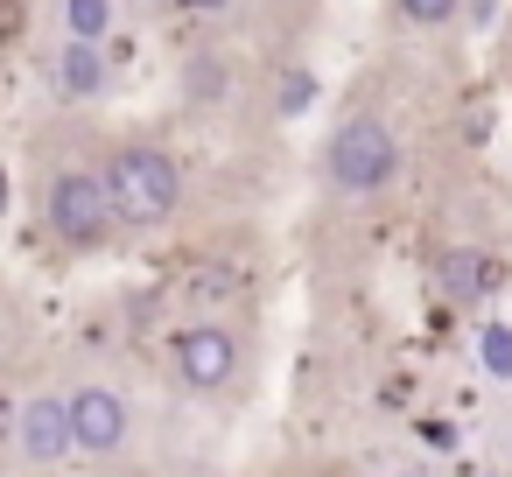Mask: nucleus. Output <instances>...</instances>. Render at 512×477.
Segmentation results:
<instances>
[{"label": "nucleus", "instance_id": "f257e3e1", "mask_svg": "<svg viewBox=\"0 0 512 477\" xmlns=\"http://www.w3.org/2000/svg\"><path fill=\"white\" fill-rule=\"evenodd\" d=\"M99 176H106V197H113V218L120 232H169L190 204V162L155 141V134H127L99 155Z\"/></svg>", "mask_w": 512, "mask_h": 477}, {"label": "nucleus", "instance_id": "f03ea898", "mask_svg": "<svg viewBox=\"0 0 512 477\" xmlns=\"http://www.w3.org/2000/svg\"><path fill=\"white\" fill-rule=\"evenodd\" d=\"M407 176V134L400 120H386L379 106H351L330 134H323V183L344 204H372Z\"/></svg>", "mask_w": 512, "mask_h": 477}, {"label": "nucleus", "instance_id": "7ed1b4c3", "mask_svg": "<svg viewBox=\"0 0 512 477\" xmlns=\"http://www.w3.org/2000/svg\"><path fill=\"white\" fill-rule=\"evenodd\" d=\"M36 225L50 246L64 253H99L120 239V218H113V197H106V176L99 162H50L43 183H36Z\"/></svg>", "mask_w": 512, "mask_h": 477}, {"label": "nucleus", "instance_id": "20e7f679", "mask_svg": "<svg viewBox=\"0 0 512 477\" xmlns=\"http://www.w3.org/2000/svg\"><path fill=\"white\" fill-rule=\"evenodd\" d=\"M169 365H176V386L190 400H232L246 386V330H239V316H190L169 337Z\"/></svg>", "mask_w": 512, "mask_h": 477}, {"label": "nucleus", "instance_id": "39448f33", "mask_svg": "<svg viewBox=\"0 0 512 477\" xmlns=\"http://www.w3.org/2000/svg\"><path fill=\"white\" fill-rule=\"evenodd\" d=\"M64 400H71V442H78V456L120 463L134 449V400H127V386L78 379V386H64Z\"/></svg>", "mask_w": 512, "mask_h": 477}, {"label": "nucleus", "instance_id": "423d86ee", "mask_svg": "<svg viewBox=\"0 0 512 477\" xmlns=\"http://www.w3.org/2000/svg\"><path fill=\"white\" fill-rule=\"evenodd\" d=\"M71 456H78V442H71V400L57 386L29 393L15 407V463L22 470H64Z\"/></svg>", "mask_w": 512, "mask_h": 477}, {"label": "nucleus", "instance_id": "0eeeda50", "mask_svg": "<svg viewBox=\"0 0 512 477\" xmlns=\"http://www.w3.org/2000/svg\"><path fill=\"white\" fill-rule=\"evenodd\" d=\"M505 281H512L505 253H491V246H477V239H456V246L435 253V295H442L449 309H484V302H498Z\"/></svg>", "mask_w": 512, "mask_h": 477}, {"label": "nucleus", "instance_id": "6e6552de", "mask_svg": "<svg viewBox=\"0 0 512 477\" xmlns=\"http://www.w3.org/2000/svg\"><path fill=\"white\" fill-rule=\"evenodd\" d=\"M43 78L57 92V106H99L113 92V50L106 43H71L57 36L50 57H43Z\"/></svg>", "mask_w": 512, "mask_h": 477}, {"label": "nucleus", "instance_id": "1a4fd4ad", "mask_svg": "<svg viewBox=\"0 0 512 477\" xmlns=\"http://www.w3.org/2000/svg\"><path fill=\"white\" fill-rule=\"evenodd\" d=\"M176 92H183V106L190 113H232V99H239V64H232V50H218V43H190L183 50V64H176Z\"/></svg>", "mask_w": 512, "mask_h": 477}, {"label": "nucleus", "instance_id": "9d476101", "mask_svg": "<svg viewBox=\"0 0 512 477\" xmlns=\"http://www.w3.org/2000/svg\"><path fill=\"white\" fill-rule=\"evenodd\" d=\"M120 22H127L120 0H57V36L71 43H113Z\"/></svg>", "mask_w": 512, "mask_h": 477}, {"label": "nucleus", "instance_id": "9b49d317", "mask_svg": "<svg viewBox=\"0 0 512 477\" xmlns=\"http://www.w3.org/2000/svg\"><path fill=\"white\" fill-rule=\"evenodd\" d=\"M477 365H484V379L512 386V323L505 316H484L477 323Z\"/></svg>", "mask_w": 512, "mask_h": 477}, {"label": "nucleus", "instance_id": "f8f14e48", "mask_svg": "<svg viewBox=\"0 0 512 477\" xmlns=\"http://www.w3.org/2000/svg\"><path fill=\"white\" fill-rule=\"evenodd\" d=\"M386 15L400 22V29H449L456 15H463V0H386Z\"/></svg>", "mask_w": 512, "mask_h": 477}, {"label": "nucleus", "instance_id": "ddd939ff", "mask_svg": "<svg viewBox=\"0 0 512 477\" xmlns=\"http://www.w3.org/2000/svg\"><path fill=\"white\" fill-rule=\"evenodd\" d=\"M309 106H316V78H309V71H288V85L274 78V113H281V120H302Z\"/></svg>", "mask_w": 512, "mask_h": 477}, {"label": "nucleus", "instance_id": "4468645a", "mask_svg": "<svg viewBox=\"0 0 512 477\" xmlns=\"http://www.w3.org/2000/svg\"><path fill=\"white\" fill-rule=\"evenodd\" d=\"M176 8H183V0H120V15H127V22H169Z\"/></svg>", "mask_w": 512, "mask_h": 477}, {"label": "nucleus", "instance_id": "2eb2a0df", "mask_svg": "<svg viewBox=\"0 0 512 477\" xmlns=\"http://www.w3.org/2000/svg\"><path fill=\"white\" fill-rule=\"evenodd\" d=\"M190 15H218V8H232V0H183Z\"/></svg>", "mask_w": 512, "mask_h": 477}, {"label": "nucleus", "instance_id": "dca6fc26", "mask_svg": "<svg viewBox=\"0 0 512 477\" xmlns=\"http://www.w3.org/2000/svg\"><path fill=\"white\" fill-rule=\"evenodd\" d=\"M484 477H505V470H484Z\"/></svg>", "mask_w": 512, "mask_h": 477}, {"label": "nucleus", "instance_id": "f3484780", "mask_svg": "<svg viewBox=\"0 0 512 477\" xmlns=\"http://www.w3.org/2000/svg\"><path fill=\"white\" fill-rule=\"evenodd\" d=\"M85 477H92V470H85Z\"/></svg>", "mask_w": 512, "mask_h": 477}]
</instances>
